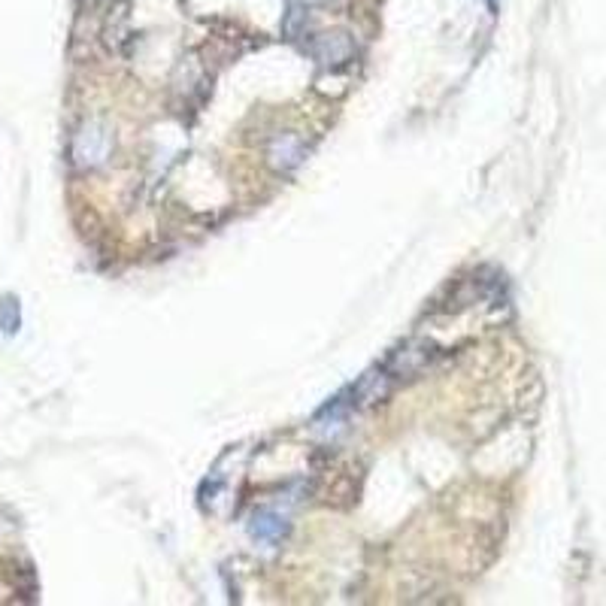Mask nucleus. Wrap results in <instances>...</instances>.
Segmentation results:
<instances>
[{"instance_id":"1","label":"nucleus","mask_w":606,"mask_h":606,"mask_svg":"<svg viewBox=\"0 0 606 606\" xmlns=\"http://www.w3.org/2000/svg\"><path fill=\"white\" fill-rule=\"evenodd\" d=\"M437 358H440V346L434 340L413 337V340H403L400 346H394L379 367L394 382H403V379H416L419 373H425Z\"/></svg>"},{"instance_id":"2","label":"nucleus","mask_w":606,"mask_h":606,"mask_svg":"<svg viewBox=\"0 0 606 606\" xmlns=\"http://www.w3.org/2000/svg\"><path fill=\"white\" fill-rule=\"evenodd\" d=\"M391 385H394V379L382 370V367H373V370H367L355 385H352V391H349V407L352 410H370V407H376V403H382L388 394H391Z\"/></svg>"},{"instance_id":"3","label":"nucleus","mask_w":606,"mask_h":606,"mask_svg":"<svg viewBox=\"0 0 606 606\" xmlns=\"http://www.w3.org/2000/svg\"><path fill=\"white\" fill-rule=\"evenodd\" d=\"M310 52H313V58H316L322 67H343V64L352 61V55H355V43H352L349 34L334 31V34H322V37H316V40L310 43Z\"/></svg>"},{"instance_id":"4","label":"nucleus","mask_w":606,"mask_h":606,"mask_svg":"<svg viewBox=\"0 0 606 606\" xmlns=\"http://www.w3.org/2000/svg\"><path fill=\"white\" fill-rule=\"evenodd\" d=\"M76 161L85 167H94L100 161H107L110 155V134L100 128V125H88L82 128V134L76 137Z\"/></svg>"},{"instance_id":"5","label":"nucleus","mask_w":606,"mask_h":606,"mask_svg":"<svg viewBox=\"0 0 606 606\" xmlns=\"http://www.w3.org/2000/svg\"><path fill=\"white\" fill-rule=\"evenodd\" d=\"M267 161L276 167V170H291L303 161V143L294 137V134H282L270 143L267 149Z\"/></svg>"},{"instance_id":"6","label":"nucleus","mask_w":606,"mask_h":606,"mask_svg":"<svg viewBox=\"0 0 606 606\" xmlns=\"http://www.w3.org/2000/svg\"><path fill=\"white\" fill-rule=\"evenodd\" d=\"M249 531H252L255 540L276 546L279 540H285V534H288V522H285V516H279V513H273V510H261V513L252 516Z\"/></svg>"},{"instance_id":"7","label":"nucleus","mask_w":606,"mask_h":606,"mask_svg":"<svg viewBox=\"0 0 606 606\" xmlns=\"http://www.w3.org/2000/svg\"><path fill=\"white\" fill-rule=\"evenodd\" d=\"M0 328L10 331V334L19 328V300H13V297L0 300Z\"/></svg>"},{"instance_id":"8","label":"nucleus","mask_w":606,"mask_h":606,"mask_svg":"<svg viewBox=\"0 0 606 606\" xmlns=\"http://www.w3.org/2000/svg\"><path fill=\"white\" fill-rule=\"evenodd\" d=\"M300 4H307V7H319V4H328V0H300Z\"/></svg>"},{"instance_id":"9","label":"nucleus","mask_w":606,"mask_h":606,"mask_svg":"<svg viewBox=\"0 0 606 606\" xmlns=\"http://www.w3.org/2000/svg\"><path fill=\"white\" fill-rule=\"evenodd\" d=\"M488 4H491V10H494V7H497V0H488Z\"/></svg>"}]
</instances>
